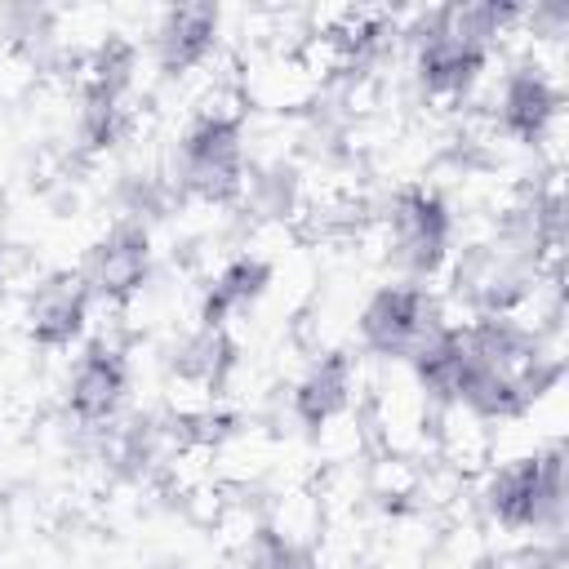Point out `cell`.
<instances>
[{"instance_id": "cell-1", "label": "cell", "mask_w": 569, "mask_h": 569, "mask_svg": "<svg viewBox=\"0 0 569 569\" xmlns=\"http://www.w3.org/2000/svg\"><path fill=\"white\" fill-rule=\"evenodd\" d=\"M244 120L227 107H204L178 138L169 178L182 200L200 204H236L244 187Z\"/></svg>"}, {"instance_id": "cell-2", "label": "cell", "mask_w": 569, "mask_h": 569, "mask_svg": "<svg viewBox=\"0 0 569 569\" xmlns=\"http://www.w3.org/2000/svg\"><path fill=\"white\" fill-rule=\"evenodd\" d=\"M485 511L516 533H556L565 516V453L560 445L520 453L485 480Z\"/></svg>"}, {"instance_id": "cell-3", "label": "cell", "mask_w": 569, "mask_h": 569, "mask_svg": "<svg viewBox=\"0 0 569 569\" xmlns=\"http://www.w3.org/2000/svg\"><path fill=\"white\" fill-rule=\"evenodd\" d=\"M445 307L427 284L413 280H396L369 293V302L356 316V333L360 347L378 360H405L413 365V356L445 329Z\"/></svg>"}, {"instance_id": "cell-4", "label": "cell", "mask_w": 569, "mask_h": 569, "mask_svg": "<svg viewBox=\"0 0 569 569\" xmlns=\"http://www.w3.org/2000/svg\"><path fill=\"white\" fill-rule=\"evenodd\" d=\"M387 258L396 271L413 284L445 271L453 258V213L449 204L427 187H405L387 200Z\"/></svg>"}, {"instance_id": "cell-5", "label": "cell", "mask_w": 569, "mask_h": 569, "mask_svg": "<svg viewBox=\"0 0 569 569\" xmlns=\"http://www.w3.org/2000/svg\"><path fill=\"white\" fill-rule=\"evenodd\" d=\"M449 293L462 302L471 316H516L525 302L538 298L542 271L529 267L525 258L507 253L493 240L458 249L449 262Z\"/></svg>"}, {"instance_id": "cell-6", "label": "cell", "mask_w": 569, "mask_h": 569, "mask_svg": "<svg viewBox=\"0 0 569 569\" xmlns=\"http://www.w3.org/2000/svg\"><path fill=\"white\" fill-rule=\"evenodd\" d=\"M400 36L409 40V67L427 98H462L476 89V80L489 67V49L440 31L431 13H418V22Z\"/></svg>"}, {"instance_id": "cell-7", "label": "cell", "mask_w": 569, "mask_h": 569, "mask_svg": "<svg viewBox=\"0 0 569 569\" xmlns=\"http://www.w3.org/2000/svg\"><path fill=\"white\" fill-rule=\"evenodd\" d=\"M151 258H156V249H151V227L116 218V222L89 244L80 276H84V284H89L93 302H116V307H120V302H129L133 293L147 289V280H151Z\"/></svg>"}, {"instance_id": "cell-8", "label": "cell", "mask_w": 569, "mask_h": 569, "mask_svg": "<svg viewBox=\"0 0 569 569\" xmlns=\"http://www.w3.org/2000/svg\"><path fill=\"white\" fill-rule=\"evenodd\" d=\"M124 396H129V360H124V351L116 342H107V338L84 342V351L76 356L71 378H67V409H71L76 427L98 431V427L116 422L120 409H124Z\"/></svg>"}, {"instance_id": "cell-9", "label": "cell", "mask_w": 569, "mask_h": 569, "mask_svg": "<svg viewBox=\"0 0 569 569\" xmlns=\"http://www.w3.org/2000/svg\"><path fill=\"white\" fill-rule=\"evenodd\" d=\"M560 120V89L538 62H516L493 93V129L511 142L538 147Z\"/></svg>"}, {"instance_id": "cell-10", "label": "cell", "mask_w": 569, "mask_h": 569, "mask_svg": "<svg viewBox=\"0 0 569 569\" xmlns=\"http://www.w3.org/2000/svg\"><path fill=\"white\" fill-rule=\"evenodd\" d=\"M93 293L80 271H53L44 276L27 298V333L44 351H62L84 338L89 329Z\"/></svg>"}, {"instance_id": "cell-11", "label": "cell", "mask_w": 569, "mask_h": 569, "mask_svg": "<svg viewBox=\"0 0 569 569\" xmlns=\"http://www.w3.org/2000/svg\"><path fill=\"white\" fill-rule=\"evenodd\" d=\"M222 36V13L213 4H178L164 9L151 27V53L164 76H191L209 62Z\"/></svg>"}, {"instance_id": "cell-12", "label": "cell", "mask_w": 569, "mask_h": 569, "mask_svg": "<svg viewBox=\"0 0 569 569\" xmlns=\"http://www.w3.org/2000/svg\"><path fill=\"white\" fill-rule=\"evenodd\" d=\"M351 396H356V365H351V356L347 351H320L302 369V378L293 382L289 405H293V418L302 427L320 431V427H329L333 418H342L351 409Z\"/></svg>"}, {"instance_id": "cell-13", "label": "cell", "mask_w": 569, "mask_h": 569, "mask_svg": "<svg viewBox=\"0 0 569 569\" xmlns=\"http://www.w3.org/2000/svg\"><path fill=\"white\" fill-rule=\"evenodd\" d=\"M267 289H271V262L258 258V253H236V258H227V262L213 271V280L204 284L196 325H227L231 316L249 311Z\"/></svg>"}, {"instance_id": "cell-14", "label": "cell", "mask_w": 569, "mask_h": 569, "mask_svg": "<svg viewBox=\"0 0 569 569\" xmlns=\"http://www.w3.org/2000/svg\"><path fill=\"white\" fill-rule=\"evenodd\" d=\"M169 365H173V378L213 396V391H222V382L236 369V338L227 333V325H196L182 333Z\"/></svg>"}, {"instance_id": "cell-15", "label": "cell", "mask_w": 569, "mask_h": 569, "mask_svg": "<svg viewBox=\"0 0 569 569\" xmlns=\"http://www.w3.org/2000/svg\"><path fill=\"white\" fill-rule=\"evenodd\" d=\"M240 209L253 222H289L302 209V173L293 160H262L249 164L240 187Z\"/></svg>"}, {"instance_id": "cell-16", "label": "cell", "mask_w": 569, "mask_h": 569, "mask_svg": "<svg viewBox=\"0 0 569 569\" xmlns=\"http://www.w3.org/2000/svg\"><path fill=\"white\" fill-rule=\"evenodd\" d=\"M133 116L124 93H107L93 84H80V107H76V147L80 156H107L124 142Z\"/></svg>"}, {"instance_id": "cell-17", "label": "cell", "mask_w": 569, "mask_h": 569, "mask_svg": "<svg viewBox=\"0 0 569 569\" xmlns=\"http://www.w3.org/2000/svg\"><path fill=\"white\" fill-rule=\"evenodd\" d=\"M244 569H316V560L293 533L262 525L244 542Z\"/></svg>"}]
</instances>
